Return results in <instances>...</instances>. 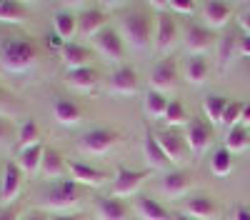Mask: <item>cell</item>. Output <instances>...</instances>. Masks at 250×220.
I'll list each match as a JSON object with an SVG mask.
<instances>
[{"label":"cell","instance_id":"obj_1","mask_svg":"<svg viewBox=\"0 0 250 220\" xmlns=\"http://www.w3.org/2000/svg\"><path fill=\"white\" fill-rule=\"evenodd\" d=\"M120 38L135 50H145L155 40V23L145 10H128L120 15Z\"/></svg>","mask_w":250,"mask_h":220},{"label":"cell","instance_id":"obj_2","mask_svg":"<svg viewBox=\"0 0 250 220\" xmlns=\"http://www.w3.org/2000/svg\"><path fill=\"white\" fill-rule=\"evenodd\" d=\"M35 63H38V48L30 40L13 38L0 45V65H3V70L18 75V73L33 70Z\"/></svg>","mask_w":250,"mask_h":220},{"label":"cell","instance_id":"obj_3","mask_svg":"<svg viewBox=\"0 0 250 220\" xmlns=\"http://www.w3.org/2000/svg\"><path fill=\"white\" fill-rule=\"evenodd\" d=\"M120 143V135L113 128H93L88 133H83L78 138L75 148L83 155H90V158H100V155H108L110 150H115Z\"/></svg>","mask_w":250,"mask_h":220},{"label":"cell","instance_id":"obj_4","mask_svg":"<svg viewBox=\"0 0 250 220\" xmlns=\"http://www.w3.org/2000/svg\"><path fill=\"white\" fill-rule=\"evenodd\" d=\"M80 203V185L73 180H60L45 193V208L58 213H70Z\"/></svg>","mask_w":250,"mask_h":220},{"label":"cell","instance_id":"obj_5","mask_svg":"<svg viewBox=\"0 0 250 220\" xmlns=\"http://www.w3.org/2000/svg\"><path fill=\"white\" fill-rule=\"evenodd\" d=\"M185 143L193 155H203L213 143V125L205 118H190L185 125Z\"/></svg>","mask_w":250,"mask_h":220},{"label":"cell","instance_id":"obj_6","mask_svg":"<svg viewBox=\"0 0 250 220\" xmlns=\"http://www.w3.org/2000/svg\"><path fill=\"white\" fill-rule=\"evenodd\" d=\"M148 173L145 170H133V168H118L115 170V178L110 183V195L113 198H128V195H135L138 188L145 183Z\"/></svg>","mask_w":250,"mask_h":220},{"label":"cell","instance_id":"obj_7","mask_svg":"<svg viewBox=\"0 0 250 220\" xmlns=\"http://www.w3.org/2000/svg\"><path fill=\"white\" fill-rule=\"evenodd\" d=\"M178 63L173 58H163L160 63H155L153 73H150V90L155 93H173L178 88Z\"/></svg>","mask_w":250,"mask_h":220},{"label":"cell","instance_id":"obj_8","mask_svg":"<svg viewBox=\"0 0 250 220\" xmlns=\"http://www.w3.org/2000/svg\"><path fill=\"white\" fill-rule=\"evenodd\" d=\"M93 50L105 60V63H120V58L125 53V45H123V38H120L118 30L105 28L100 35L93 38Z\"/></svg>","mask_w":250,"mask_h":220},{"label":"cell","instance_id":"obj_9","mask_svg":"<svg viewBox=\"0 0 250 220\" xmlns=\"http://www.w3.org/2000/svg\"><path fill=\"white\" fill-rule=\"evenodd\" d=\"M190 188H193V175L188 170H170V173H165L163 180H160V185H158V190L168 200L185 198L188 193H190Z\"/></svg>","mask_w":250,"mask_h":220},{"label":"cell","instance_id":"obj_10","mask_svg":"<svg viewBox=\"0 0 250 220\" xmlns=\"http://www.w3.org/2000/svg\"><path fill=\"white\" fill-rule=\"evenodd\" d=\"M155 138H158L163 153L168 155V160H170V163H175V165H180L183 160L188 158V153H190V148H188V143H185V135H180L178 130L165 128V130L155 133Z\"/></svg>","mask_w":250,"mask_h":220},{"label":"cell","instance_id":"obj_11","mask_svg":"<svg viewBox=\"0 0 250 220\" xmlns=\"http://www.w3.org/2000/svg\"><path fill=\"white\" fill-rule=\"evenodd\" d=\"M178 43V23L173 13H160L155 15V48L160 53H170L173 45Z\"/></svg>","mask_w":250,"mask_h":220},{"label":"cell","instance_id":"obj_12","mask_svg":"<svg viewBox=\"0 0 250 220\" xmlns=\"http://www.w3.org/2000/svg\"><path fill=\"white\" fill-rule=\"evenodd\" d=\"M110 93L113 95H123V98H128V95H135L140 90V78L135 73V68L130 65H118L110 75V83H108Z\"/></svg>","mask_w":250,"mask_h":220},{"label":"cell","instance_id":"obj_13","mask_svg":"<svg viewBox=\"0 0 250 220\" xmlns=\"http://www.w3.org/2000/svg\"><path fill=\"white\" fill-rule=\"evenodd\" d=\"M108 28V15L100 8H85L78 15V35L80 38H95Z\"/></svg>","mask_w":250,"mask_h":220},{"label":"cell","instance_id":"obj_14","mask_svg":"<svg viewBox=\"0 0 250 220\" xmlns=\"http://www.w3.org/2000/svg\"><path fill=\"white\" fill-rule=\"evenodd\" d=\"M215 45L213 30H208L205 25H188L185 28V48L190 55H205Z\"/></svg>","mask_w":250,"mask_h":220},{"label":"cell","instance_id":"obj_15","mask_svg":"<svg viewBox=\"0 0 250 220\" xmlns=\"http://www.w3.org/2000/svg\"><path fill=\"white\" fill-rule=\"evenodd\" d=\"M68 170H70V180L78 185H85V188H98L105 183V173L88 165V163H80V160H68Z\"/></svg>","mask_w":250,"mask_h":220},{"label":"cell","instance_id":"obj_16","mask_svg":"<svg viewBox=\"0 0 250 220\" xmlns=\"http://www.w3.org/2000/svg\"><path fill=\"white\" fill-rule=\"evenodd\" d=\"M90 60H93V53L85 45L62 43V48H60V63H62V68H65V73L68 70H80V68H90Z\"/></svg>","mask_w":250,"mask_h":220},{"label":"cell","instance_id":"obj_17","mask_svg":"<svg viewBox=\"0 0 250 220\" xmlns=\"http://www.w3.org/2000/svg\"><path fill=\"white\" fill-rule=\"evenodd\" d=\"M183 213L188 218H193V220H215L220 215V208H218V203L210 195H193L185 203Z\"/></svg>","mask_w":250,"mask_h":220},{"label":"cell","instance_id":"obj_18","mask_svg":"<svg viewBox=\"0 0 250 220\" xmlns=\"http://www.w3.org/2000/svg\"><path fill=\"white\" fill-rule=\"evenodd\" d=\"M20 185H23V170L15 163H5V173H3V180H0V200H3V205H10L18 198Z\"/></svg>","mask_w":250,"mask_h":220},{"label":"cell","instance_id":"obj_19","mask_svg":"<svg viewBox=\"0 0 250 220\" xmlns=\"http://www.w3.org/2000/svg\"><path fill=\"white\" fill-rule=\"evenodd\" d=\"M143 158H145V163H148L150 170H165L168 168V155L163 153L160 143H158V138L153 130H145V138H143Z\"/></svg>","mask_w":250,"mask_h":220},{"label":"cell","instance_id":"obj_20","mask_svg":"<svg viewBox=\"0 0 250 220\" xmlns=\"http://www.w3.org/2000/svg\"><path fill=\"white\" fill-rule=\"evenodd\" d=\"M65 168H68V160L62 158V153L58 148H48L45 145L43 163H40V175H43L45 180H55V183H60V178L65 175Z\"/></svg>","mask_w":250,"mask_h":220},{"label":"cell","instance_id":"obj_21","mask_svg":"<svg viewBox=\"0 0 250 220\" xmlns=\"http://www.w3.org/2000/svg\"><path fill=\"white\" fill-rule=\"evenodd\" d=\"M133 210L140 220H175L173 213H168L155 198H148V195H138L133 200Z\"/></svg>","mask_w":250,"mask_h":220},{"label":"cell","instance_id":"obj_22","mask_svg":"<svg viewBox=\"0 0 250 220\" xmlns=\"http://www.w3.org/2000/svg\"><path fill=\"white\" fill-rule=\"evenodd\" d=\"M203 23L208 30H220L225 28L228 23H230V15H233V8L228 5V3H205L203 8Z\"/></svg>","mask_w":250,"mask_h":220},{"label":"cell","instance_id":"obj_23","mask_svg":"<svg viewBox=\"0 0 250 220\" xmlns=\"http://www.w3.org/2000/svg\"><path fill=\"white\" fill-rule=\"evenodd\" d=\"M53 118H55V123H60V125L75 128L83 120V108L78 103H73V100H68V98H58L53 103Z\"/></svg>","mask_w":250,"mask_h":220},{"label":"cell","instance_id":"obj_24","mask_svg":"<svg viewBox=\"0 0 250 220\" xmlns=\"http://www.w3.org/2000/svg\"><path fill=\"white\" fill-rule=\"evenodd\" d=\"M95 218L98 220H128V205L120 198H98L95 200Z\"/></svg>","mask_w":250,"mask_h":220},{"label":"cell","instance_id":"obj_25","mask_svg":"<svg viewBox=\"0 0 250 220\" xmlns=\"http://www.w3.org/2000/svg\"><path fill=\"white\" fill-rule=\"evenodd\" d=\"M98 70L93 68H80V70H68L65 73V83L75 93H93L98 88Z\"/></svg>","mask_w":250,"mask_h":220},{"label":"cell","instance_id":"obj_26","mask_svg":"<svg viewBox=\"0 0 250 220\" xmlns=\"http://www.w3.org/2000/svg\"><path fill=\"white\" fill-rule=\"evenodd\" d=\"M208 73H210V65L203 55H190L183 65V75L190 85H203L208 80Z\"/></svg>","mask_w":250,"mask_h":220},{"label":"cell","instance_id":"obj_27","mask_svg":"<svg viewBox=\"0 0 250 220\" xmlns=\"http://www.w3.org/2000/svg\"><path fill=\"white\" fill-rule=\"evenodd\" d=\"M43 153H45L43 143H40V145H33V148H25V150H18L15 165H18L20 170H23V173H28V175L40 173V163H43Z\"/></svg>","mask_w":250,"mask_h":220},{"label":"cell","instance_id":"obj_28","mask_svg":"<svg viewBox=\"0 0 250 220\" xmlns=\"http://www.w3.org/2000/svg\"><path fill=\"white\" fill-rule=\"evenodd\" d=\"M240 55V38L235 33H225L220 38V43H218V63L220 68H230V63Z\"/></svg>","mask_w":250,"mask_h":220},{"label":"cell","instance_id":"obj_29","mask_svg":"<svg viewBox=\"0 0 250 220\" xmlns=\"http://www.w3.org/2000/svg\"><path fill=\"white\" fill-rule=\"evenodd\" d=\"M53 25H55V35L62 43H70V38L78 35V15H73L70 10H58L53 15Z\"/></svg>","mask_w":250,"mask_h":220},{"label":"cell","instance_id":"obj_30","mask_svg":"<svg viewBox=\"0 0 250 220\" xmlns=\"http://www.w3.org/2000/svg\"><path fill=\"white\" fill-rule=\"evenodd\" d=\"M228 103H230V100H228L225 95H218V93L208 95L203 100V113H205L208 123H210V125H223V115H225Z\"/></svg>","mask_w":250,"mask_h":220},{"label":"cell","instance_id":"obj_31","mask_svg":"<svg viewBox=\"0 0 250 220\" xmlns=\"http://www.w3.org/2000/svg\"><path fill=\"white\" fill-rule=\"evenodd\" d=\"M168 105H170V100L163 93H155V90H148L143 98V110L150 120H163L165 113H168Z\"/></svg>","mask_w":250,"mask_h":220},{"label":"cell","instance_id":"obj_32","mask_svg":"<svg viewBox=\"0 0 250 220\" xmlns=\"http://www.w3.org/2000/svg\"><path fill=\"white\" fill-rule=\"evenodd\" d=\"M28 20V8L20 5V3H13V0H5L0 3V23L5 25H20Z\"/></svg>","mask_w":250,"mask_h":220},{"label":"cell","instance_id":"obj_33","mask_svg":"<svg viewBox=\"0 0 250 220\" xmlns=\"http://www.w3.org/2000/svg\"><path fill=\"white\" fill-rule=\"evenodd\" d=\"M248 148H250V130L248 128L238 125L233 130H228V135H225V150L228 153L233 155V153H243Z\"/></svg>","mask_w":250,"mask_h":220},{"label":"cell","instance_id":"obj_34","mask_svg":"<svg viewBox=\"0 0 250 220\" xmlns=\"http://www.w3.org/2000/svg\"><path fill=\"white\" fill-rule=\"evenodd\" d=\"M210 170H213L215 178H228L233 173V155L228 153L225 148L215 150L213 158H210Z\"/></svg>","mask_w":250,"mask_h":220},{"label":"cell","instance_id":"obj_35","mask_svg":"<svg viewBox=\"0 0 250 220\" xmlns=\"http://www.w3.org/2000/svg\"><path fill=\"white\" fill-rule=\"evenodd\" d=\"M33 145H40V128L35 120H25V125L18 130V150H25Z\"/></svg>","mask_w":250,"mask_h":220},{"label":"cell","instance_id":"obj_36","mask_svg":"<svg viewBox=\"0 0 250 220\" xmlns=\"http://www.w3.org/2000/svg\"><path fill=\"white\" fill-rule=\"evenodd\" d=\"M165 125H168L170 130H175V128H180V125H188L190 123V118H188V110H185V105L183 103H178V100H173V103L168 105V113H165Z\"/></svg>","mask_w":250,"mask_h":220},{"label":"cell","instance_id":"obj_37","mask_svg":"<svg viewBox=\"0 0 250 220\" xmlns=\"http://www.w3.org/2000/svg\"><path fill=\"white\" fill-rule=\"evenodd\" d=\"M243 103H228V108H225V115H223V125L228 128V130H233V128H238L240 125V120H243Z\"/></svg>","mask_w":250,"mask_h":220},{"label":"cell","instance_id":"obj_38","mask_svg":"<svg viewBox=\"0 0 250 220\" xmlns=\"http://www.w3.org/2000/svg\"><path fill=\"white\" fill-rule=\"evenodd\" d=\"M168 13L193 15L195 13V3H193V0H168Z\"/></svg>","mask_w":250,"mask_h":220},{"label":"cell","instance_id":"obj_39","mask_svg":"<svg viewBox=\"0 0 250 220\" xmlns=\"http://www.w3.org/2000/svg\"><path fill=\"white\" fill-rule=\"evenodd\" d=\"M238 25H240L243 35H248V38H250V10H243V13L238 15Z\"/></svg>","mask_w":250,"mask_h":220},{"label":"cell","instance_id":"obj_40","mask_svg":"<svg viewBox=\"0 0 250 220\" xmlns=\"http://www.w3.org/2000/svg\"><path fill=\"white\" fill-rule=\"evenodd\" d=\"M233 220H250V205H238L233 210Z\"/></svg>","mask_w":250,"mask_h":220},{"label":"cell","instance_id":"obj_41","mask_svg":"<svg viewBox=\"0 0 250 220\" xmlns=\"http://www.w3.org/2000/svg\"><path fill=\"white\" fill-rule=\"evenodd\" d=\"M23 220H53V218H50V215H45L43 210H28Z\"/></svg>","mask_w":250,"mask_h":220},{"label":"cell","instance_id":"obj_42","mask_svg":"<svg viewBox=\"0 0 250 220\" xmlns=\"http://www.w3.org/2000/svg\"><path fill=\"white\" fill-rule=\"evenodd\" d=\"M53 220H85L83 215H78V213H58V215H50Z\"/></svg>","mask_w":250,"mask_h":220},{"label":"cell","instance_id":"obj_43","mask_svg":"<svg viewBox=\"0 0 250 220\" xmlns=\"http://www.w3.org/2000/svg\"><path fill=\"white\" fill-rule=\"evenodd\" d=\"M10 135V123H8V120H3V118H0V143H3V140Z\"/></svg>","mask_w":250,"mask_h":220},{"label":"cell","instance_id":"obj_44","mask_svg":"<svg viewBox=\"0 0 250 220\" xmlns=\"http://www.w3.org/2000/svg\"><path fill=\"white\" fill-rule=\"evenodd\" d=\"M240 55L250 58V38H248V35H243V38H240Z\"/></svg>","mask_w":250,"mask_h":220},{"label":"cell","instance_id":"obj_45","mask_svg":"<svg viewBox=\"0 0 250 220\" xmlns=\"http://www.w3.org/2000/svg\"><path fill=\"white\" fill-rule=\"evenodd\" d=\"M240 125L250 130V103H245V108H243V120H240Z\"/></svg>","mask_w":250,"mask_h":220},{"label":"cell","instance_id":"obj_46","mask_svg":"<svg viewBox=\"0 0 250 220\" xmlns=\"http://www.w3.org/2000/svg\"><path fill=\"white\" fill-rule=\"evenodd\" d=\"M0 220H18V210H15V208L3 210V213H0Z\"/></svg>","mask_w":250,"mask_h":220},{"label":"cell","instance_id":"obj_47","mask_svg":"<svg viewBox=\"0 0 250 220\" xmlns=\"http://www.w3.org/2000/svg\"><path fill=\"white\" fill-rule=\"evenodd\" d=\"M175 220H193V218H188L185 213H178V215H175Z\"/></svg>","mask_w":250,"mask_h":220},{"label":"cell","instance_id":"obj_48","mask_svg":"<svg viewBox=\"0 0 250 220\" xmlns=\"http://www.w3.org/2000/svg\"><path fill=\"white\" fill-rule=\"evenodd\" d=\"M3 173H5V163L0 160V180H3Z\"/></svg>","mask_w":250,"mask_h":220}]
</instances>
